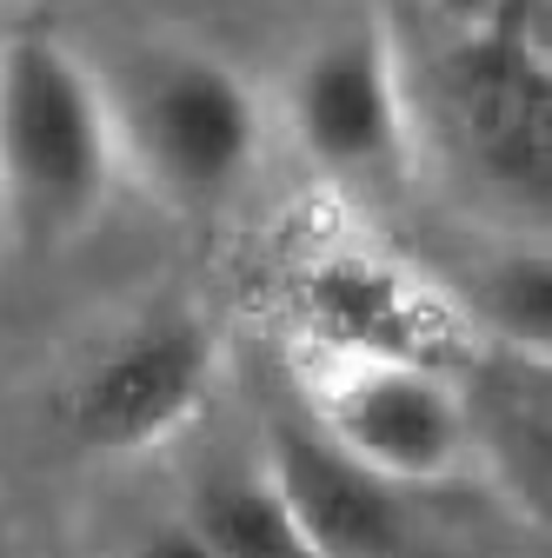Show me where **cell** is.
Returning a JSON list of instances; mask_svg holds the SVG:
<instances>
[{
  "instance_id": "1",
  "label": "cell",
  "mask_w": 552,
  "mask_h": 558,
  "mask_svg": "<svg viewBox=\"0 0 552 558\" xmlns=\"http://www.w3.org/2000/svg\"><path fill=\"white\" fill-rule=\"evenodd\" d=\"M94 66L120 173L160 206L214 214L253 180L266 154V107L227 53L193 40H133Z\"/></svg>"
},
{
  "instance_id": "2",
  "label": "cell",
  "mask_w": 552,
  "mask_h": 558,
  "mask_svg": "<svg viewBox=\"0 0 552 558\" xmlns=\"http://www.w3.org/2000/svg\"><path fill=\"white\" fill-rule=\"evenodd\" d=\"M120 186L100 66L74 40H0V214L27 246H74Z\"/></svg>"
},
{
  "instance_id": "3",
  "label": "cell",
  "mask_w": 552,
  "mask_h": 558,
  "mask_svg": "<svg viewBox=\"0 0 552 558\" xmlns=\"http://www.w3.org/2000/svg\"><path fill=\"white\" fill-rule=\"evenodd\" d=\"M280 120L333 186H399L412 167V113L386 27L373 14L320 27L280 81Z\"/></svg>"
},
{
  "instance_id": "4",
  "label": "cell",
  "mask_w": 552,
  "mask_h": 558,
  "mask_svg": "<svg viewBox=\"0 0 552 558\" xmlns=\"http://www.w3.org/2000/svg\"><path fill=\"white\" fill-rule=\"evenodd\" d=\"M313 433L386 485H433L466 459V405L433 373L393 353H333L307 373Z\"/></svg>"
},
{
  "instance_id": "5",
  "label": "cell",
  "mask_w": 552,
  "mask_h": 558,
  "mask_svg": "<svg viewBox=\"0 0 552 558\" xmlns=\"http://www.w3.org/2000/svg\"><path fill=\"white\" fill-rule=\"evenodd\" d=\"M260 478L313 558H399L406 525L393 512V485L353 465L313 426H273Z\"/></svg>"
},
{
  "instance_id": "6",
  "label": "cell",
  "mask_w": 552,
  "mask_h": 558,
  "mask_svg": "<svg viewBox=\"0 0 552 558\" xmlns=\"http://www.w3.org/2000/svg\"><path fill=\"white\" fill-rule=\"evenodd\" d=\"M187 392H193V353L154 339V345H133V360L100 366L81 412H87L94 439H141V433L160 426V418L173 426V412H187L180 405Z\"/></svg>"
},
{
  "instance_id": "7",
  "label": "cell",
  "mask_w": 552,
  "mask_h": 558,
  "mask_svg": "<svg viewBox=\"0 0 552 558\" xmlns=\"http://www.w3.org/2000/svg\"><path fill=\"white\" fill-rule=\"evenodd\" d=\"M187 519L206 532L214 558H313L293 538V525L280 519V506H273V493H266L260 472L253 478H233V485H214V493H206Z\"/></svg>"
},
{
  "instance_id": "8",
  "label": "cell",
  "mask_w": 552,
  "mask_h": 558,
  "mask_svg": "<svg viewBox=\"0 0 552 558\" xmlns=\"http://www.w3.org/2000/svg\"><path fill=\"white\" fill-rule=\"evenodd\" d=\"M120 558H214V545H206V532L193 519H167V525H147Z\"/></svg>"
},
{
  "instance_id": "9",
  "label": "cell",
  "mask_w": 552,
  "mask_h": 558,
  "mask_svg": "<svg viewBox=\"0 0 552 558\" xmlns=\"http://www.w3.org/2000/svg\"><path fill=\"white\" fill-rule=\"evenodd\" d=\"M0 8H27V0H0Z\"/></svg>"
}]
</instances>
